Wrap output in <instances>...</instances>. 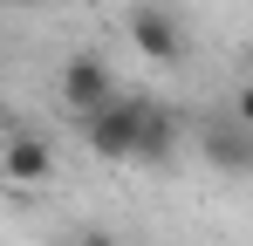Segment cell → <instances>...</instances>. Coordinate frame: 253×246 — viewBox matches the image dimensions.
Returning a JSON list of instances; mask_svg holds the SVG:
<instances>
[{"label": "cell", "instance_id": "obj_1", "mask_svg": "<svg viewBox=\"0 0 253 246\" xmlns=\"http://www.w3.org/2000/svg\"><path fill=\"white\" fill-rule=\"evenodd\" d=\"M124 35H130V48H137L144 62H158V69L185 62V21L171 14L165 0H137L130 21H124Z\"/></svg>", "mask_w": 253, "mask_h": 246}, {"label": "cell", "instance_id": "obj_2", "mask_svg": "<svg viewBox=\"0 0 253 246\" xmlns=\"http://www.w3.org/2000/svg\"><path fill=\"white\" fill-rule=\"evenodd\" d=\"M83 137H89V151H96V158L130 164V151H137V96L117 89L103 110H89V117H83Z\"/></svg>", "mask_w": 253, "mask_h": 246}, {"label": "cell", "instance_id": "obj_3", "mask_svg": "<svg viewBox=\"0 0 253 246\" xmlns=\"http://www.w3.org/2000/svg\"><path fill=\"white\" fill-rule=\"evenodd\" d=\"M62 103L76 110V117H89V110H103L110 96H117V76H110V62L96 55V48H76L69 62H62Z\"/></svg>", "mask_w": 253, "mask_h": 246}, {"label": "cell", "instance_id": "obj_4", "mask_svg": "<svg viewBox=\"0 0 253 246\" xmlns=\"http://www.w3.org/2000/svg\"><path fill=\"white\" fill-rule=\"evenodd\" d=\"M55 178V144L42 130H14L0 144V185H21V192H42Z\"/></svg>", "mask_w": 253, "mask_h": 246}, {"label": "cell", "instance_id": "obj_5", "mask_svg": "<svg viewBox=\"0 0 253 246\" xmlns=\"http://www.w3.org/2000/svg\"><path fill=\"white\" fill-rule=\"evenodd\" d=\"M178 110L171 103H151V96H137V151H130V164H151V171H165L171 158H178Z\"/></svg>", "mask_w": 253, "mask_h": 246}, {"label": "cell", "instance_id": "obj_6", "mask_svg": "<svg viewBox=\"0 0 253 246\" xmlns=\"http://www.w3.org/2000/svg\"><path fill=\"white\" fill-rule=\"evenodd\" d=\"M199 151H206L212 171L240 178V171H253V123H240V117H206V130H199Z\"/></svg>", "mask_w": 253, "mask_h": 246}, {"label": "cell", "instance_id": "obj_7", "mask_svg": "<svg viewBox=\"0 0 253 246\" xmlns=\"http://www.w3.org/2000/svg\"><path fill=\"white\" fill-rule=\"evenodd\" d=\"M76 246H124V240H117V233H103V226H83V233H76Z\"/></svg>", "mask_w": 253, "mask_h": 246}, {"label": "cell", "instance_id": "obj_8", "mask_svg": "<svg viewBox=\"0 0 253 246\" xmlns=\"http://www.w3.org/2000/svg\"><path fill=\"white\" fill-rule=\"evenodd\" d=\"M233 117H240V123H253V82L240 89V96H233Z\"/></svg>", "mask_w": 253, "mask_h": 246}, {"label": "cell", "instance_id": "obj_9", "mask_svg": "<svg viewBox=\"0 0 253 246\" xmlns=\"http://www.w3.org/2000/svg\"><path fill=\"white\" fill-rule=\"evenodd\" d=\"M7 7H21V14H35V7H48V0H7Z\"/></svg>", "mask_w": 253, "mask_h": 246}, {"label": "cell", "instance_id": "obj_10", "mask_svg": "<svg viewBox=\"0 0 253 246\" xmlns=\"http://www.w3.org/2000/svg\"><path fill=\"white\" fill-rule=\"evenodd\" d=\"M247 62H253V48H247Z\"/></svg>", "mask_w": 253, "mask_h": 246}]
</instances>
